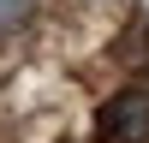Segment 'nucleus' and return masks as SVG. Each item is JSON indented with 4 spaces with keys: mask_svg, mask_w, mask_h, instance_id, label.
Returning <instances> with one entry per match:
<instances>
[{
    "mask_svg": "<svg viewBox=\"0 0 149 143\" xmlns=\"http://www.w3.org/2000/svg\"><path fill=\"white\" fill-rule=\"evenodd\" d=\"M95 143H149V90H119L95 107Z\"/></svg>",
    "mask_w": 149,
    "mask_h": 143,
    "instance_id": "1",
    "label": "nucleus"
},
{
    "mask_svg": "<svg viewBox=\"0 0 149 143\" xmlns=\"http://www.w3.org/2000/svg\"><path fill=\"white\" fill-rule=\"evenodd\" d=\"M30 12H36V0H0V36H12Z\"/></svg>",
    "mask_w": 149,
    "mask_h": 143,
    "instance_id": "2",
    "label": "nucleus"
}]
</instances>
